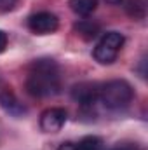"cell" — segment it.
<instances>
[{
	"instance_id": "6",
	"label": "cell",
	"mask_w": 148,
	"mask_h": 150,
	"mask_svg": "<svg viewBox=\"0 0 148 150\" xmlns=\"http://www.w3.org/2000/svg\"><path fill=\"white\" fill-rule=\"evenodd\" d=\"M72 98L82 107H91L99 98V87L94 82H80V84L73 86Z\"/></svg>"
},
{
	"instance_id": "14",
	"label": "cell",
	"mask_w": 148,
	"mask_h": 150,
	"mask_svg": "<svg viewBox=\"0 0 148 150\" xmlns=\"http://www.w3.org/2000/svg\"><path fill=\"white\" fill-rule=\"evenodd\" d=\"M7 47V33L4 30H0V52H4Z\"/></svg>"
},
{
	"instance_id": "4",
	"label": "cell",
	"mask_w": 148,
	"mask_h": 150,
	"mask_svg": "<svg viewBox=\"0 0 148 150\" xmlns=\"http://www.w3.org/2000/svg\"><path fill=\"white\" fill-rule=\"evenodd\" d=\"M59 26V21H58V16L52 14V12H47V11H42L37 12L33 16L28 18V28L37 33V35H49V33H54Z\"/></svg>"
},
{
	"instance_id": "13",
	"label": "cell",
	"mask_w": 148,
	"mask_h": 150,
	"mask_svg": "<svg viewBox=\"0 0 148 150\" xmlns=\"http://www.w3.org/2000/svg\"><path fill=\"white\" fill-rule=\"evenodd\" d=\"M110 150H140L136 145H132V143H122V145H117V147H113Z\"/></svg>"
},
{
	"instance_id": "12",
	"label": "cell",
	"mask_w": 148,
	"mask_h": 150,
	"mask_svg": "<svg viewBox=\"0 0 148 150\" xmlns=\"http://www.w3.org/2000/svg\"><path fill=\"white\" fill-rule=\"evenodd\" d=\"M16 4H18V0H0V12H7V11L14 9Z\"/></svg>"
},
{
	"instance_id": "11",
	"label": "cell",
	"mask_w": 148,
	"mask_h": 150,
	"mask_svg": "<svg viewBox=\"0 0 148 150\" xmlns=\"http://www.w3.org/2000/svg\"><path fill=\"white\" fill-rule=\"evenodd\" d=\"M77 150H105V145L98 136H85L77 143Z\"/></svg>"
},
{
	"instance_id": "5",
	"label": "cell",
	"mask_w": 148,
	"mask_h": 150,
	"mask_svg": "<svg viewBox=\"0 0 148 150\" xmlns=\"http://www.w3.org/2000/svg\"><path fill=\"white\" fill-rule=\"evenodd\" d=\"M65 122H66V110L59 107L47 108L40 115V127L44 133H58L63 129Z\"/></svg>"
},
{
	"instance_id": "15",
	"label": "cell",
	"mask_w": 148,
	"mask_h": 150,
	"mask_svg": "<svg viewBox=\"0 0 148 150\" xmlns=\"http://www.w3.org/2000/svg\"><path fill=\"white\" fill-rule=\"evenodd\" d=\"M58 150H77V143H72V142H65V143H61Z\"/></svg>"
},
{
	"instance_id": "7",
	"label": "cell",
	"mask_w": 148,
	"mask_h": 150,
	"mask_svg": "<svg viewBox=\"0 0 148 150\" xmlns=\"http://www.w3.org/2000/svg\"><path fill=\"white\" fill-rule=\"evenodd\" d=\"M70 7L75 14L78 16H89L96 11L98 7V0H70Z\"/></svg>"
},
{
	"instance_id": "9",
	"label": "cell",
	"mask_w": 148,
	"mask_h": 150,
	"mask_svg": "<svg viewBox=\"0 0 148 150\" xmlns=\"http://www.w3.org/2000/svg\"><path fill=\"white\" fill-rule=\"evenodd\" d=\"M0 103H2V107H4L7 112L12 113V115H19V113L25 112V107L14 98L12 93H4L2 98H0Z\"/></svg>"
},
{
	"instance_id": "10",
	"label": "cell",
	"mask_w": 148,
	"mask_h": 150,
	"mask_svg": "<svg viewBox=\"0 0 148 150\" xmlns=\"http://www.w3.org/2000/svg\"><path fill=\"white\" fill-rule=\"evenodd\" d=\"M125 11L131 18L134 19H141L145 18V12H147V7H145V0H125Z\"/></svg>"
},
{
	"instance_id": "2",
	"label": "cell",
	"mask_w": 148,
	"mask_h": 150,
	"mask_svg": "<svg viewBox=\"0 0 148 150\" xmlns=\"http://www.w3.org/2000/svg\"><path fill=\"white\" fill-rule=\"evenodd\" d=\"M132 96H134V91H132L131 84L125 82V80H120V79L106 82L99 89V100L110 110L125 108L132 101Z\"/></svg>"
},
{
	"instance_id": "8",
	"label": "cell",
	"mask_w": 148,
	"mask_h": 150,
	"mask_svg": "<svg viewBox=\"0 0 148 150\" xmlns=\"http://www.w3.org/2000/svg\"><path fill=\"white\" fill-rule=\"evenodd\" d=\"M75 30H77V33H78L80 37L85 38V40H91V38H94L99 33V26H98L96 23H92V21H87V19L78 21V23L75 25Z\"/></svg>"
},
{
	"instance_id": "1",
	"label": "cell",
	"mask_w": 148,
	"mask_h": 150,
	"mask_svg": "<svg viewBox=\"0 0 148 150\" xmlns=\"http://www.w3.org/2000/svg\"><path fill=\"white\" fill-rule=\"evenodd\" d=\"M59 67L54 59H37L26 77V91L33 98H49L59 91Z\"/></svg>"
},
{
	"instance_id": "3",
	"label": "cell",
	"mask_w": 148,
	"mask_h": 150,
	"mask_svg": "<svg viewBox=\"0 0 148 150\" xmlns=\"http://www.w3.org/2000/svg\"><path fill=\"white\" fill-rule=\"evenodd\" d=\"M124 42H125V38H124V35L120 32H108V33H105L101 37V40L98 42V45L94 47V52H92L94 59L98 63H101V65L113 63L117 59V54L122 49Z\"/></svg>"
}]
</instances>
